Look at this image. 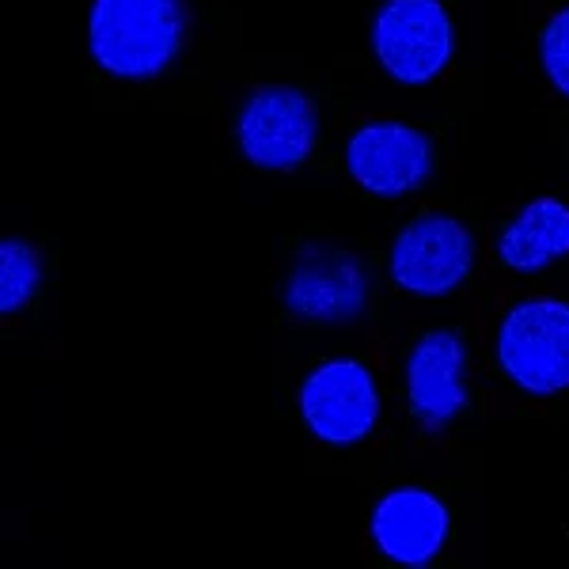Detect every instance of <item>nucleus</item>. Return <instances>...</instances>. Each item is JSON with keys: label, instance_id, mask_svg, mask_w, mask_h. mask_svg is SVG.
Instances as JSON below:
<instances>
[{"label": "nucleus", "instance_id": "nucleus-1", "mask_svg": "<svg viewBox=\"0 0 569 569\" xmlns=\"http://www.w3.org/2000/svg\"><path fill=\"white\" fill-rule=\"evenodd\" d=\"M182 34V0H96L88 16L91 58L122 80L160 77L179 58Z\"/></svg>", "mask_w": 569, "mask_h": 569}, {"label": "nucleus", "instance_id": "nucleus-2", "mask_svg": "<svg viewBox=\"0 0 569 569\" xmlns=\"http://www.w3.org/2000/svg\"><path fill=\"white\" fill-rule=\"evenodd\" d=\"M498 361L517 388L555 395L569 388V305L525 300L505 316L498 335Z\"/></svg>", "mask_w": 569, "mask_h": 569}, {"label": "nucleus", "instance_id": "nucleus-3", "mask_svg": "<svg viewBox=\"0 0 569 569\" xmlns=\"http://www.w3.org/2000/svg\"><path fill=\"white\" fill-rule=\"evenodd\" d=\"M452 20L440 0H383L372 20V53L399 84H429L452 61Z\"/></svg>", "mask_w": 569, "mask_h": 569}, {"label": "nucleus", "instance_id": "nucleus-4", "mask_svg": "<svg viewBox=\"0 0 569 569\" xmlns=\"http://www.w3.org/2000/svg\"><path fill=\"white\" fill-rule=\"evenodd\" d=\"M236 137L254 168L292 171L316 149L319 118L305 91L270 84L247 96L240 118H236Z\"/></svg>", "mask_w": 569, "mask_h": 569}, {"label": "nucleus", "instance_id": "nucleus-5", "mask_svg": "<svg viewBox=\"0 0 569 569\" xmlns=\"http://www.w3.org/2000/svg\"><path fill=\"white\" fill-rule=\"evenodd\" d=\"M300 415L327 445H357L372 433L380 418V391L361 361L335 357L300 383Z\"/></svg>", "mask_w": 569, "mask_h": 569}, {"label": "nucleus", "instance_id": "nucleus-6", "mask_svg": "<svg viewBox=\"0 0 569 569\" xmlns=\"http://www.w3.org/2000/svg\"><path fill=\"white\" fill-rule=\"evenodd\" d=\"M475 266L471 232L452 217L429 213L402 228L391 247V278L415 297H445Z\"/></svg>", "mask_w": 569, "mask_h": 569}, {"label": "nucleus", "instance_id": "nucleus-7", "mask_svg": "<svg viewBox=\"0 0 569 569\" xmlns=\"http://www.w3.org/2000/svg\"><path fill=\"white\" fill-rule=\"evenodd\" d=\"M346 168L376 198H402L433 171L429 137L402 122H369L346 144Z\"/></svg>", "mask_w": 569, "mask_h": 569}, {"label": "nucleus", "instance_id": "nucleus-8", "mask_svg": "<svg viewBox=\"0 0 569 569\" xmlns=\"http://www.w3.org/2000/svg\"><path fill=\"white\" fill-rule=\"evenodd\" d=\"M369 528L380 555H388L399 566L421 569L445 550L452 520L437 493L421 490V486H399L376 501Z\"/></svg>", "mask_w": 569, "mask_h": 569}, {"label": "nucleus", "instance_id": "nucleus-9", "mask_svg": "<svg viewBox=\"0 0 569 569\" xmlns=\"http://www.w3.org/2000/svg\"><path fill=\"white\" fill-rule=\"evenodd\" d=\"M365 292L369 284L353 254H342L335 247H305L284 284V305L311 323H346L361 316Z\"/></svg>", "mask_w": 569, "mask_h": 569}, {"label": "nucleus", "instance_id": "nucleus-10", "mask_svg": "<svg viewBox=\"0 0 569 569\" xmlns=\"http://www.w3.org/2000/svg\"><path fill=\"white\" fill-rule=\"evenodd\" d=\"M463 365L467 346L456 330H433L410 350L407 361V395L410 410L429 433H440L452 418L463 415Z\"/></svg>", "mask_w": 569, "mask_h": 569}, {"label": "nucleus", "instance_id": "nucleus-11", "mask_svg": "<svg viewBox=\"0 0 569 569\" xmlns=\"http://www.w3.org/2000/svg\"><path fill=\"white\" fill-rule=\"evenodd\" d=\"M498 254L517 273H539L569 254V206L558 198H536L505 228Z\"/></svg>", "mask_w": 569, "mask_h": 569}, {"label": "nucleus", "instance_id": "nucleus-12", "mask_svg": "<svg viewBox=\"0 0 569 569\" xmlns=\"http://www.w3.org/2000/svg\"><path fill=\"white\" fill-rule=\"evenodd\" d=\"M42 259L31 243L4 240L0 243V311H20L27 300L39 292Z\"/></svg>", "mask_w": 569, "mask_h": 569}, {"label": "nucleus", "instance_id": "nucleus-13", "mask_svg": "<svg viewBox=\"0 0 569 569\" xmlns=\"http://www.w3.org/2000/svg\"><path fill=\"white\" fill-rule=\"evenodd\" d=\"M539 58H543L550 84L569 99V8L550 16V23L543 27V39H539Z\"/></svg>", "mask_w": 569, "mask_h": 569}]
</instances>
